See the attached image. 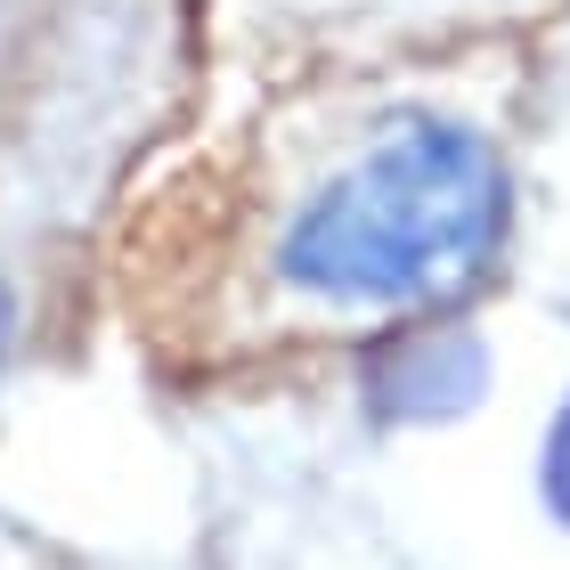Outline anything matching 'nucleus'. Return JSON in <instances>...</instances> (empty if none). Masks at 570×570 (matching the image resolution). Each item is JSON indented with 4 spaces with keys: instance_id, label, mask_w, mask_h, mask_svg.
Returning <instances> with one entry per match:
<instances>
[{
    "instance_id": "obj_1",
    "label": "nucleus",
    "mask_w": 570,
    "mask_h": 570,
    "mask_svg": "<svg viewBox=\"0 0 570 570\" xmlns=\"http://www.w3.org/2000/svg\"><path fill=\"white\" fill-rule=\"evenodd\" d=\"M505 237V164L464 122H400L351 155L277 245L285 285L351 309L440 302Z\"/></svg>"
},
{
    "instance_id": "obj_2",
    "label": "nucleus",
    "mask_w": 570,
    "mask_h": 570,
    "mask_svg": "<svg viewBox=\"0 0 570 570\" xmlns=\"http://www.w3.org/2000/svg\"><path fill=\"white\" fill-rule=\"evenodd\" d=\"M554 498L570 505V416L554 424Z\"/></svg>"
},
{
    "instance_id": "obj_3",
    "label": "nucleus",
    "mask_w": 570,
    "mask_h": 570,
    "mask_svg": "<svg viewBox=\"0 0 570 570\" xmlns=\"http://www.w3.org/2000/svg\"><path fill=\"white\" fill-rule=\"evenodd\" d=\"M9 334H17V302H9V285H0V351H9Z\"/></svg>"
}]
</instances>
